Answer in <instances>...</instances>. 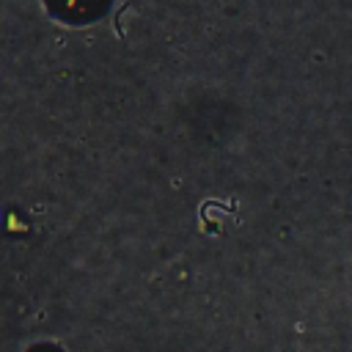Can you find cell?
Returning <instances> with one entry per match:
<instances>
[{
  "mask_svg": "<svg viewBox=\"0 0 352 352\" xmlns=\"http://www.w3.org/2000/svg\"><path fill=\"white\" fill-rule=\"evenodd\" d=\"M44 3L55 16L66 22H91L110 6V0H44Z\"/></svg>",
  "mask_w": 352,
  "mask_h": 352,
  "instance_id": "obj_1",
  "label": "cell"
}]
</instances>
